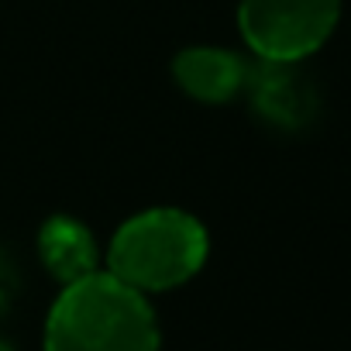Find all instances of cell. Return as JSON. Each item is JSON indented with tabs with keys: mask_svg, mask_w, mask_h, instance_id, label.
Instances as JSON below:
<instances>
[{
	"mask_svg": "<svg viewBox=\"0 0 351 351\" xmlns=\"http://www.w3.org/2000/svg\"><path fill=\"white\" fill-rule=\"evenodd\" d=\"M341 18V0H241L238 25L248 49L265 62L313 56Z\"/></svg>",
	"mask_w": 351,
	"mask_h": 351,
	"instance_id": "cell-3",
	"label": "cell"
},
{
	"mask_svg": "<svg viewBox=\"0 0 351 351\" xmlns=\"http://www.w3.org/2000/svg\"><path fill=\"white\" fill-rule=\"evenodd\" d=\"M207 231L197 217L158 207L131 217L110 245V276L134 289H172L200 272Z\"/></svg>",
	"mask_w": 351,
	"mask_h": 351,
	"instance_id": "cell-2",
	"label": "cell"
},
{
	"mask_svg": "<svg viewBox=\"0 0 351 351\" xmlns=\"http://www.w3.org/2000/svg\"><path fill=\"white\" fill-rule=\"evenodd\" d=\"M42 258L62 282L97 272V245L90 231L69 217H56L42 228Z\"/></svg>",
	"mask_w": 351,
	"mask_h": 351,
	"instance_id": "cell-6",
	"label": "cell"
},
{
	"mask_svg": "<svg viewBox=\"0 0 351 351\" xmlns=\"http://www.w3.org/2000/svg\"><path fill=\"white\" fill-rule=\"evenodd\" d=\"M45 351H158V324L141 289L110 272L66 282L45 327Z\"/></svg>",
	"mask_w": 351,
	"mask_h": 351,
	"instance_id": "cell-1",
	"label": "cell"
},
{
	"mask_svg": "<svg viewBox=\"0 0 351 351\" xmlns=\"http://www.w3.org/2000/svg\"><path fill=\"white\" fill-rule=\"evenodd\" d=\"M0 351H11V348H8V344H4V341H0Z\"/></svg>",
	"mask_w": 351,
	"mask_h": 351,
	"instance_id": "cell-8",
	"label": "cell"
},
{
	"mask_svg": "<svg viewBox=\"0 0 351 351\" xmlns=\"http://www.w3.org/2000/svg\"><path fill=\"white\" fill-rule=\"evenodd\" d=\"M11 296H14V269L8 265V258H4V255H0V313L8 310Z\"/></svg>",
	"mask_w": 351,
	"mask_h": 351,
	"instance_id": "cell-7",
	"label": "cell"
},
{
	"mask_svg": "<svg viewBox=\"0 0 351 351\" xmlns=\"http://www.w3.org/2000/svg\"><path fill=\"white\" fill-rule=\"evenodd\" d=\"M252 97L262 117L279 128H303L317 114V90L296 62H265L252 76Z\"/></svg>",
	"mask_w": 351,
	"mask_h": 351,
	"instance_id": "cell-4",
	"label": "cell"
},
{
	"mask_svg": "<svg viewBox=\"0 0 351 351\" xmlns=\"http://www.w3.org/2000/svg\"><path fill=\"white\" fill-rule=\"evenodd\" d=\"M176 80L197 100L224 104L248 83V66L221 49H186L176 59Z\"/></svg>",
	"mask_w": 351,
	"mask_h": 351,
	"instance_id": "cell-5",
	"label": "cell"
}]
</instances>
